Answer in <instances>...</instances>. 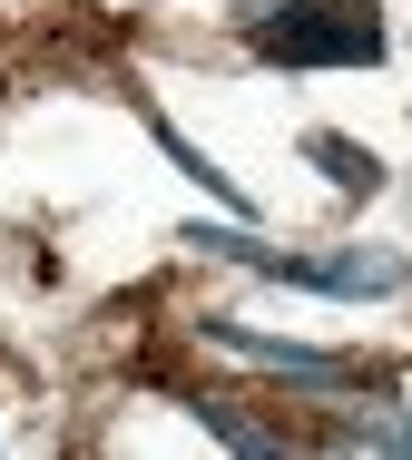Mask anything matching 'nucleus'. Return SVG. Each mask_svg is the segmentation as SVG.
<instances>
[{"label": "nucleus", "instance_id": "nucleus-1", "mask_svg": "<svg viewBox=\"0 0 412 460\" xmlns=\"http://www.w3.org/2000/svg\"><path fill=\"white\" fill-rule=\"evenodd\" d=\"M187 245L236 255V265H255V275H285V284H305V294H344V304H363V294H403V255H383V245H344V255H275V245H255V235H236V226H187Z\"/></svg>", "mask_w": 412, "mask_h": 460}, {"label": "nucleus", "instance_id": "nucleus-2", "mask_svg": "<svg viewBox=\"0 0 412 460\" xmlns=\"http://www.w3.org/2000/svg\"><path fill=\"white\" fill-rule=\"evenodd\" d=\"M255 49L285 59V69H373L383 20H373V0H305V10L255 20Z\"/></svg>", "mask_w": 412, "mask_h": 460}, {"label": "nucleus", "instance_id": "nucleus-3", "mask_svg": "<svg viewBox=\"0 0 412 460\" xmlns=\"http://www.w3.org/2000/svg\"><path fill=\"white\" fill-rule=\"evenodd\" d=\"M206 343H226V353H246V363H275V372H295V382H344L334 353H314V343H275V333H246V323H226V314H206Z\"/></svg>", "mask_w": 412, "mask_h": 460}, {"label": "nucleus", "instance_id": "nucleus-4", "mask_svg": "<svg viewBox=\"0 0 412 460\" xmlns=\"http://www.w3.org/2000/svg\"><path fill=\"white\" fill-rule=\"evenodd\" d=\"M305 157H314L334 186H344V196H373V186H383V157H373V147H354V137H334V128H314Z\"/></svg>", "mask_w": 412, "mask_h": 460}, {"label": "nucleus", "instance_id": "nucleus-5", "mask_svg": "<svg viewBox=\"0 0 412 460\" xmlns=\"http://www.w3.org/2000/svg\"><path fill=\"white\" fill-rule=\"evenodd\" d=\"M148 128H157V147H167V157H177V167H187V177H197L206 196H216V206H226V216H246V186L226 177V167H216V157H206V147H187V137H177V128H167V118H148Z\"/></svg>", "mask_w": 412, "mask_h": 460}, {"label": "nucleus", "instance_id": "nucleus-6", "mask_svg": "<svg viewBox=\"0 0 412 460\" xmlns=\"http://www.w3.org/2000/svg\"><path fill=\"white\" fill-rule=\"evenodd\" d=\"M187 411H197V421L216 431V441H226V451H275V431H255V421H236L226 402H187Z\"/></svg>", "mask_w": 412, "mask_h": 460}, {"label": "nucleus", "instance_id": "nucleus-7", "mask_svg": "<svg viewBox=\"0 0 412 460\" xmlns=\"http://www.w3.org/2000/svg\"><path fill=\"white\" fill-rule=\"evenodd\" d=\"M403 411H412V382H403Z\"/></svg>", "mask_w": 412, "mask_h": 460}]
</instances>
